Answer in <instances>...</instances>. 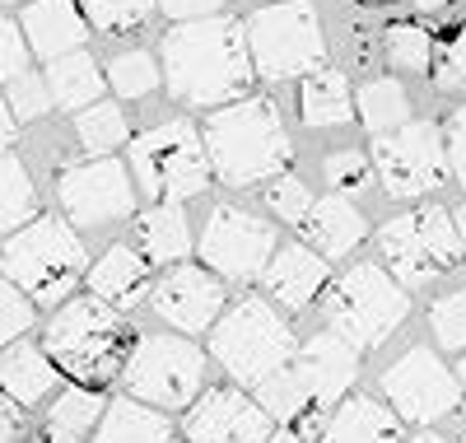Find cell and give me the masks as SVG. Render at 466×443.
<instances>
[{
	"instance_id": "obj_19",
	"label": "cell",
	"mask_w": 466,
	"mask_h": 443,
	"mask_svg": "<svg viewBox=\"0 0 466 443\" xmlns=\"http://www.w3.org/2000/svg\"><path fill=\"white\" fill-rule=\"evenodd\" d=\"M24 37L43 61H56L66 52H80V43L89 37V19L75 10V0H33L24 10Z\"/></svg>"
},
{
	"instance_id": "obj_14",
	"label": "cell",
	"mask_w": 466,
	"mask_h": 443,
	"mask_svg": "<svg viewBox=\"0 0 466 443\" xmlns=\"http://www.w3.org/2000/svg\"><path fill=\"white\" fill-rule=\"evenodd\" d=\"M61 206L75 224L98 229V224H116L136 211V191H131V173L116 159H80V164L61 169L56 178Z\"/></svg>"
},
{
	"instance_id": "obj_18",
	"label": "cell",
	"mask_w": 466,
	"mask_h": 443,
	"mask_svg": "<svg viewBox=\"0 0 466 443\" xmlns=\"http://www.w3.org/2000/svg\"><path fill=\"white\" fill-rule=\"evenodd\" d=\"M261 285L270 294V304H280V308H308L318 299V290L327 285V262L322 252L313 248H280L276 257H270V266L261 271Z\"/></svg>"
},
{
	"instance_id": "obj_22",
	"label": "cell",
	"mask_w": 466,
	"mask_h": 443,
	"mask_svg": "<svg viewBox=\"0 0 466 443\" xmlns=\"http://www.w3.org/2000/svg\"><path fill=\"white\" fill-rule=\"evenodd\" d=\"M145 290H149V266H145L127 243L107 248V252L94 262V271H89V294H98V299L112 304L116 313H131V308L145 299Z\"/></svg>"
},
{
	"instance_id": "obj_39",
	"label": "cell",
	"mask_w": 466,
	"mask_h": 443,
	"mask_svg": "<svg viewBox=\"0 0 466 443\" xmlns=\"http://www.w3.org/2000/svg\"><path fill=\"white\" fill-rule=\"evenodd\" d=\"M369 178H373V159H369V154H360V149H336V154L327 159V182H331L340 196L364 191V187H369Z\"/></svg>"
},
{
	"instance_id": "obj_21",
	"label": "cell",
	"mask_w": 466,
	"mask_h": 443,
	"mask_svg": "<svg viewBox=\"0 0 466 443\" xmlns=\"http://www.w3.org/2000/svg\"><path fill=\"white\" fill-rule=\"evenodd\" d=\"M322 443H406V438H401V420L387 407H378L373 397H345L327 416Z\"/></svg>"
},
{
	"instance_id": "obj_24",
	"label": "cell",
	"mask_w": 466,
	"mask_h": 443,
	"mask_svg": "<svg viewBox=\"0 0 466 443\" xmlns=\"http://www.w3.org/2000/svg\"><path fill=\"white\" fill-rule=\"evenodd\" d=\"M94 443H168V416H159V407L136 401L127 392V397L107 401Z\"/></svg>"
},
{
	"instance_id": "obj_9",
	"label": "cell",
	"mask_w": 466,
	"mask_h": 443,
	"mask_svg": "<svg viewBox=\"0 0 466 443\" xmlns=\"http://www.w3.org/2000/svg\"><path fill=\"white\" fill-rule=\"evenodd\" d=\"M131 173H136V187L149 191L154 201H187L206 191V178L215 169L197 131L187 122H164L131 140Z\"/></svg>"
},
{
	"instance_id": "obj_23",
	"label": "cell",
	"mask_w": 466,
	"mask_h": 443,
	"mask_svg": "<svg viewBox=\"0 0 466 443\" xmlns=\"http://www.w3.org/2000/svg\"><path fill=\"white\" fill-rule=\"evenodd\" d=\"M56 387V359L37 345H10L0 350V392L15 397L19 407H33Z\"/></svg>"
},
{
	"instance_id": "obj_54",
	"label": "cell",
	"mask_w": 466,
	"mask_h": 443,
	"mask_svg": "<svg viewBox=\"0 0 466 443\" xmlns=\"http://www.w3.org/2000/svg\"><path fill=\"white\" fill-rule=\"evenodd\" d=\"M0 5H15V0H0Z\"/></svg>"
},
{
	"instance_id": "obj_29",
	"label": "cell",
	"mask_w": 466,
	"mask_h": 443,
	"mask_svg": "<svg viewBox=\"0 0 466 443\" xmlns=\"http://www.w3.org/2000/svg\"><path fill=\"white\" fill-rule=\"evenodd\" d=\"M37 211V191L28 169L15 154H0V233H19Z\"/></svg>"
},
{
	"instance_id": "obj_27",
	"label": "cell",
	"mask_w": 466,
	"mask_h": 443,
	"mask_svg": "<svg viewBox=\"0 0 466 443\" xmlns=\"http://www.w3.org/2000/svg\"><path fill=\"white\" fill-rule=\"evenodd\" d=\"M103 70H98V61L80 47V52H66V57H56V61H47V89H52V98L61 103V108H89V103H98V94H103Z\"/></svg>"
},
{
	"instance_id": "obj_5",
	"label": "cell",
	"mask_w": 466,
	"mask_h": 443,
	"mask_svg": "<svg viewBox=\"0 0 466 443\" xmlns=\"http://www.w3.org/2000/svg\"><path fill=\"white\" fill-rule=\"evenodd\" d=\"M322 308H327V322L336 327V336H345L355 350L382 345L410 313L406 285L397 275H387L382 266H350L327 290Z\"/></svg>"
},
{
	"instance_id": "obj_26",
	"label": "cell",
	"mask_w": 466,
	"mask_h": 443,
	"mask_svg": "<svg viewBox=\"0 0 466 443\" xmlns=\"http://www.w3.org/2000/svg\"><path fill=\"white\" fill-rule=\"evenodd\" d=\"M299 108H303V122L308 127H340V122H350V117H355L350 79L340 70H308Z\"/></svg>"
},
{
	"instance_id": "obj_4",
	"label": "cell",
	"mask_w": 466,
	"mask_h": 443,
	"mask_svg": "<svg viewBox=\"0 0 466 443\" xmlns=\"http://www.w3.org/2000/svg\"><path fill=\"white\" fill-rule=\"evenodd\" d=\"M85 266H89L85 243L56 215L28 220L19 233L5 238V248H0V271H5V280H15L33 304H66L70 290L89 275Z\"/></svg>"
},
{
	"instance_id": "obj_52",
	"label": "cell",
	"mask_w": 466,
	"mask_h": 443,
	"mask_svg": "<svg viewBox=\"0 0 466 443\" xmlns=\"http://www.w3.org/2000/svg\"><path fill=\"white\" fill-rule=\"evenodd\" d=\"M457 378H461V392H466V355H461V369H457Z\"/></svg>"
},
{
	"instance_id": "obj_32",
	"label": "cell",
	"mask_w": 466,
	"mask_h": 443,
	"mask_svg": "<svg viewBox=\"0 0 466 443\" xmlns=\"http://www.w3.org/2000/svg\"><path fill=\"white\" fill-rule=\"evenodd\" d=\"M382 52H387V61H392L397 70L424 75L434 66V37L424 33L420 24H392L382 33Z\"/></svg>"
},
{
	"instance_id": "obj_16",
	"label": "cell",
	"mask_w": 466,
	"mask_h": 443,
	"mask_svg": "<svg viewBox=\"0 0 466 443\" xmlns=\"http://www.w3.org/2000/svg\"><path fill=\"white\" fill-rule=\"evenodd\" d=\"M289 369L303 378V387H308V397H313V407H336V401L350 392V383H355V374H360V350L350 345L345 336H313L308 345H299L294 350V359H289Z\"/></svg>"
},
{
	"instance_id": "obj_41",
	"label": "cell",
	"mask_w": 466,
	"mask_h": 443,
	"mask_svg": "<svg viewBox=\"0 0 466 443\" xmlns=\"http://www.w3.org/2000/svg\"><path fill=\"white\" fill-rule=\"evenodd\" d=\"M266 201H270V211H276L280 220H289V224H303V215L313 211V191H308L303 178H294V173H285V178L270 182Z\"/></svg>"
},
{
	"instance_id": "obj_36",
	"label": "cell",
	"mask_w": 466,
	"mask_h": 443,
	"mask_svg": "<svg viewBox=\"0 0 466 443\" xmlns=\"http://www.w3.org/2000/svg\"><path fill=\"white\" fill-rule=\"evenodd\" d=\"M5 103H10V112L19 117V122H37V117H47V108L56 103L52 98V89H47V75H19V79H10L5 85Z\"/></svg>"
},
{
	"instance_id": "obj_45",
	"label": "cell",
	"mask_w": 466,
	"mask_h": 443,
	"mask_svg": "<svg viewBox=\"0 0 466 443\" xmlns=\"http://www.w3.org/2000/svg\"><path fill=\"white\" fill-rule=\"evenodd\" d=\"M19 411H24L19 401L0 392V443H19L24 438V416Z\"/></svg>"
},
{
	"instance_id": "obj_35",
	"label": "cell",
	"mask_w": 466,
	"mask_h": 443,
	"mask_svg": "<svg viewBox=\"0 0 466 443\" xmlns=\"http://www.w3.org/2000/svg\"><path fill=\"white\" fill-rule=\"evenodd\" d=\"M103 411H107L103 392L80 383V387H70V392H61V397H56V407H52V425H61V429H70V434H85V429H94V420H103Z\"/></svg>"
},
{
	"instance_id": "obj_7",
	"label": "cell",
	"mask_w": 466,
	"mask_h": 443,
	"mask_svg": "<svg viewBox=\"0 0 466 443\" xmlns=\"http://www.w3.org/2000/svg\"><path fill=\"white\" fill-rule=\"evenodd\" d=\"M378 243H382V257L392 262V275L406 290H420L430 280L448 275L466 252L461 229L443 206H424V211H406L397 220H387Z\"/></svg>"
},
{
	"instance_id": "obj_43",
	"label": "cell",
	"mask_w": 466,
	"mask_h": 443,
	"mask_svg": "<svg viewBox=\"0 0 466 443\" xmlns=\"http://www.w3.org/2000/svg\"><path fill=\"white\" fill-rule=\"evenodd\" d=\"M448 164H452V173L466 187V108H457L452 122H448Z\"/></svg>"
},
{
	"instance_id": "obj_25",
	"label": "cell",
	"mask_w": 466,
	"mask_h": 443,
	"mask_svg": "<svg viewBox=\"0 0 466 443\" xmlns=\"http://www.w3.org/2000/svg\"><path fill=\"white\" fill-rule=\"evenodd\" d=\"M136 243L140 252L154 262V266H168V262H182L191 252V233H187V215L177 201H159L154 211H145L136 220Z\"/></svg>"
},
{
	"instance_id": "obj_2",
	"label": "cell",
	"mask_w": 466,
	"mask_h": 443,
	"mask_svg": "<svg viewBox=\"0 0 466 443\" xmlns=\"http://www.w3.org/2000/svg\"><path fill=\"white\" fill-rule=\"evenodd\" d=\"M206 154L228 187H252L280 178L289 164V136L266 98H233L206 117Z\"/></svg>"
},
{
	"instance_id": "obj_46",
	"label": "cell",
	"mask_w": 466,
	"mask_h": 443,
	"mask_svg": "<svg viewBox=\"0 0 466 443\" xmlns=\"http://www.w3.org/2000/svg\"><path fill=\"white\" fill-rule=\"evenodd\" d=\"M15 127H19V117L10 112V103L0 98V154L10 149V140H15Z\"/></svg>"
},
{
	"instance_id": "obj_12",
	"label": "cell",
	"mask_w": 466,
	"mask_h": 443,
	"mask_svg": "<svg viewBox=\"0 0 466 443\" xmlns=\"http://www.w3.org/2000/svg\"><path fill=\"white\" fill-rule=\"evenodd\" d=\"M270 257H276V229L266 220L238 211V206H215L201 233V262L219 271L224 280H257Z\"/></svg>"
},
{
	"instance_id": "obj_40",
	"label": "cell",
	"mask_w": 466,
	"mask_h": 443,
	"mask_svg": "<svg viewBox=\"0 0 466 443\" xmlns=\"http://www.w3.org/2000/svg\"><path fill=\"white\" fill-rule=\"evenodd\" d=\"M33 299L15 285V280H0V341H19L28 327H33Z\"/></svg>"
},
{
	"instance_id": "obj_49",
	"label": "cell",
	"mask_w": 466,
	"mask_h": 443,
	"mask_svg": "<svg viewBox=\"0 0 466 443\" xmlns=\"http://www.w3.org/2000/svg\"><path fill=\"white\" fill-rule=\"evenodd\" d=\"M420 10H443V5H452V0H415Z\"/></svg>"
},
{
	"instance_id": "obj_13",
	"label": "cell",
	"mask_w": 466,
	"mask_h": 443,
	"mask_svg": "<svg viewBox=\"0 0 466 443\" xmlns=\"http://www.w3.org/2000/svg\"><path fill=\"white\" fill-rule=\"evenodd\" d=\"M382 392L392 397V407L401 420H415V425H430V420H443L457 411L461 401V378L443 369V359L434 350H406L392 369L382 374Z\"/></svg>"
},
{
	"instance_id": "obj_48",
	"label": "cell",
	"mask_w": 466,
	"mask_h": 443,
	"mask_svg": "<svg viewBox=\"0 0 466 443\" xmlns=\"http://www.w3.org/2000/svg\"><path fill=\"white\" fill-rule=\"evenodd\" d=\"M266 443H308V438H303V434H270Z\"/></svg>"
},
{
	"instance_id": "obj_20",
	"label": "cell",
	"mask_w": 466,
	"mask_h": 443,
	"mask_svg": "<svg viewBox=\"0 0 466 443\" xmlns=\"http://www.w3.org/2000/svg\"><path fill=\"white\" fill-rule=\"evenodd\" d=\"M299 233L313 243V252H322V257H345V252H355V248L364 243L369 224H364V215L355 211V201L336 191V196L313 201V211L303 215Z\"/></svg>"
},
{
	"instance_id": "obj_50",
	"label": "cell",
	"mask_w": 466,
	"mask_h": 443,
	"mask_svg": "<svg viewBox=\"0 0 466 443\" xmlns=\"http://www.w3.org/2000/svg\"><path fill=\"white\" fill-rule=\"evenodd\" d=\"M410 443H448V438H439V434H420V438H410Z\"/></svg>"
},
{
	"instance_id": "obj_6",
	"label": "cell",
	"mask_w": 466,
	"mask_h": 443,
	"mask_svg": "<svg viewBox=\"0 0 466 443\" xmlns=\"http://www.w3.org/2000/svg\"><path fill=\"white\" fill-rule=\"evenodd\" d=\"M294 332L289 322L270 308L266 299H243L224 313V322L215 327L210 336V355L228 369V378L238 383H261L270 378L276 369H285L294 359Z\"/></svg>"
},
{
	"instance_id": "obj_33",
	"label": "cell",
	"mask_w": 466,
	"mask_h": 443,
	"mask_svg": "<svg viewBox=\"0 0 466 443\" xmlns=\"http://www.w3.org/2000/svg\"><path fill=\"white\" fill-rule=\"evenodd\" d=\"M85 5V19L103 33H131V28H145V19L154 15L159 0H80Z\"/></svg>"
},
{
	"instance_id": "obj_38",
	"label": "cell",
	"mask_w": 466,
	"mask_h": 443,
	"mask_svg": "<svg viewBox=\"0 0 466 443\" xmlns=\"http://www.w3.org/2000/svg\"><path fill=\"white\" fill-rule=\"evenodd\" d=\"M434 85L443 94H466V28H457L434 52Z\"/></svg>"
},
{
	"instance_id": "obj_1",
	"label": "cell",
	"mask_w": 466,
	"mask_h": 443,
	"mask_svg": "<svg viewBox=\"0 0 466 443\" xmlns=\"http://www.w3.org/2000/svg\"><path fill=\"white\" fill-rule=\"evenodd\" d=\"M252 47L248 28L233 19H182L164 37V85L177 103L219 108L243 98L252 85Z\"/></svg>"
},
{
	"instance_id": "obj_47",
	"label": "cell",
	"mask_w": 466,
	"mask_h": 443,
	"mask_svg": "<svg viewBox=\"0 0 466 443\" xmlns=\"http://www.w3.org/2000/svg\"><path fill=\"white\" fill-rule=\"evenodd\" d=\"M33 443H80V434H70V429H61V425H47Z\"/></svg>"
},
{
	"instance_id": "obj_53",
	"label": "cell",
	"mask_w": 466,
	"mask_h": 443,
	"mask_svg": "<svg viewBox=\"0 0 466 443\" xmlns=\"http://www.w3.org/2000/svg\"><path fill=\"white\" fill-rule=\"evenodd\" d=\"M364 5H382V0H364Z\"/></svg>"
},
{
	"instance_id": "obj_51",
	"label": "cell",
	"mask_w": 466,
	"mask_h": 443,
	"mask_svg": "<svg viewBox=\"0 0 466 443\" xmlns=\"http://www.w3.org/2000/svg\"><path fill=\"white\" fill-rule=\"evenodd\" d=\"M457 229H461V243H466V206L457 211Z\"/></svg>"
},
{
	"instance_id": "obj_30",
	"label": "cell",
	"mask_w": 466,
	"mask_h": 443,
	"mask_svg": "<svg viewBox=\"0 0 466 443\" xmlns=\"http://www.w3.org/2000/svg\"><path fill=\"white\" fill-rule=\"evenodd\" d=\"M360 122L382 136V131H397L410 122V98L397 79H373V85L360 89Z\"/></svg>"
},
{
	"instance_id": "obj_42",
	"label": "cell",
	"mask_w": 466,
	"mask_h": 443,
	"mask_svg": "<svg viewBox=\"0 0 466 443\" xmlns=\"http://www.w3.org/2000/svg\"><path fill=\"white\" fill-rule=\"evenodd\" d=\"M28 52L33 47H28V37L19 33V24L0 15V85H10V79H19L28 70Z\"/></svg>"
},
{
	"instance_id": "obj_11",
	"label": "cell",
	"mask_w": 466,
	"mask_h": 443,
	"mask_svg": "<svg viewBox=\"0 0 466 443\" xmlns=\"http://www.w3.org/2000/svg\"><path fill=\"white\" fill-rule=\"evenodd\" d=\"M369 159H373L387 196H397V201L439 191L448 178V145H443V131L430 122H406L397 131L373 136Z\"/></svg>"
},
{
	"instance_id": "obj_44",
	"label": "cell",
	"mask_w": 466,
	"mask_h": 443,
	"mask_svg": "<svg viewBox=\"0 0 466 443\" xmlns=\"http://www.w3.org/2000/svg\"><path fill=\"white\" fill-rule=\"evenodd\" d=\"M224 5V0H159V10L168 19H206Z\"/></svg>"
},
{
	"instance_id": "obj_8",
	"label": "cell",
	"mask_w": 466,
	"mask_h": 443,
	"mask_svg": "<svg viewBox=\"0 0 466 443\" xmlns=\"http://www.w3.org/2000/svg\"><path fill=\"white\" fill-rule=\"evenodd\" d=\"M248 47L261 79H294L318 70L327 57L322 24L313 0H285V5H266L248 19Z\"/></svg>"
},
{
	"instance_id": "obj_37",
	"label": "cell",
	"mask_w": 466,
	"mask_h": 443,
	"mask_svg": "<svg viewBox=\"0 0 466 443\" xmlns=\"http://www.w3.org/2000/svg\"><path fill=\"white\" fill-rule=\"evenodd\" d=\"M430 327H434V336H439L443 350H466V290L443 294L430 308Z\"/></svg>"
},
{
	"instance_id": "obj_28",
	"label": "cell",
	"mask_w": 466,
	"mask_h": 443,
	"mask_svg": "<svg viewBox=\"0 0 466 443\" xmlns=\"http://www.w3.org/2000/svg\"><path fill=\"white\" fill-rule=\"evenodd\" d=\"M257 401H261V411H266L270 420H280V425H299L308 411H322V407H313V397H308L303 378H299L289 365L257 383Z\"/></svg>"
},
{
	"instance_id": "obj_31",
	"label": "cell",
	"mask_w": 466,
	"mask_h": 443,
	"mask_svg": "<svg viewBox=\"0 0 466 443\" xmlns=\"http://www.w3.org/2000/svg\"><path fill=\"white\" fill-rule=\"evenodd\" d=\"M75 136H80V145L89 154H107L127 140V117L116 103H89L75 117Z\"/></svg>"
},
{
	"instance_id": "obj_17",
	"label": "cell",
	"mask_w": 466,
	"mask_h": 443,
	"mask_svg": "<svg viewBox=\"0 0 466 443\" xmlns=\"http://www.w3.org/2000/svg\"><path fill=\"white\" fill-rule=\"evenodd\" d=\"M224 304V285L219 275L201 271V266H177L159 290H154V313L177 332H206L219 317Z\"/></svg>"
},
{
	"instance_id": "obj_3",
	"label": "cell",
	"mask_w": 466,
	"mask_h": 443,
	"mask_svg": "<svg viewBox=\"0 0 466 443\" xmlns=\"http://www.w3.org/2000/svg\"><path fill=\"white\" fill-rule=\"evenodd\" d=\"M47 355L85 387H103L127 369V322L98 294L66 299L47 322Z\"/></svg>"
},
{
	"instance_id": "obj_34",
	"label": "cell",
	"mask_w": 466,
	"mask_h": 443,
	"mask_svg": "<svg viewBox=\"0 0 466 443\" xmlns=\"http://www.w3.org/2000/svg\"><path fill=\"white\" fill-rule=\"evenodd\" d=\"M159 66H154V57H145V52H122L112 66H107V85L122 94V98H145V94H154L159 89Z\"/></svg>"
},
{
	"instance_id": "obj_15",
	"label": "cell",
	"mask_w": 466,
	"mask_h": 443,
	"mask_svg": "<svg viewBox=\"0 0 466 443\" xmlns=\"http://www.w3.org/2000/svg\"><path fill=\"white\" fill-rule=\"evenodd\" d=\"M187 438L191 443H266L270 416L261 411V401L243 397L238 387H210L187 416Z\"/></svg>"
},
{
	"instance_id": "obj_10",
	"label": "cell",
	"mask_w": 466,
	"mask_h": 443,
	"mask_svg": "<svg viewBox=\"0 0 466 443\" xmlns=\"http://www.w3.org/2000/svg\"><path fill=\"white\" fill-rule=\"evenodd\" d=\"M122 383L136 401H149V407H159V411L191 407V401L201 397V383H206V355L191 341L145 336L127 355Z\"/></svg>"
}]
</instances>
